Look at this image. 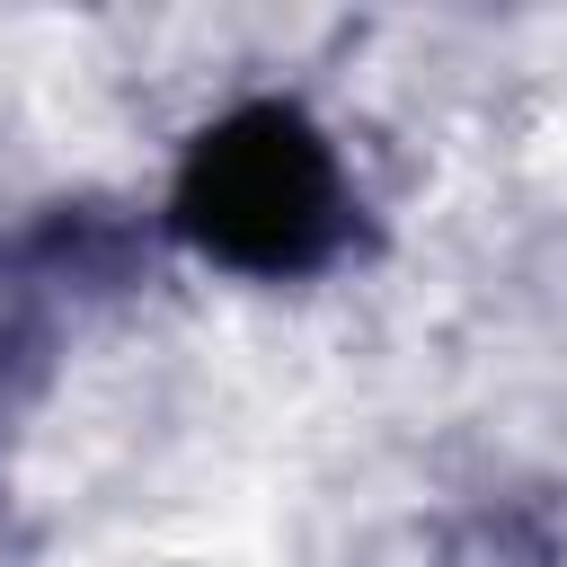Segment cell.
<instances>
[{"instance_id": "1", "label": "cell", "mask_w": 567, "mask_h": 567, "mask_svg": "<svg viewBox=\"0 0 567 567\" xmlns=\"http://www.w3.org/2000/svg\"><path fill=\"white\" fill-rule=\"evenodd\" d=\"M177 230L239 275H301L346 230V177L310 115L239 106L177 168Z\"/></svg>"}]
</instances>
